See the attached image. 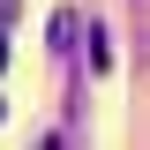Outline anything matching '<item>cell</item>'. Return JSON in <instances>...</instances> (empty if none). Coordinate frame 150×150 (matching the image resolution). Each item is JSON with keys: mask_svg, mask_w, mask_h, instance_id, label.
<instances>
[{"mask_svg": "<svg viewBox=\"0 0 150 150\" xmlns=\"http://www.w3.org/2000/svg\"><path fill=\"white\" fill-rule=\"evenodd\" d=\"M0 68H8V30H0Z\"/></svg>", "mask_w": 150, "mask_h": 150, "instance_id": "cell-1", "label": "cell"}]
</instances>
